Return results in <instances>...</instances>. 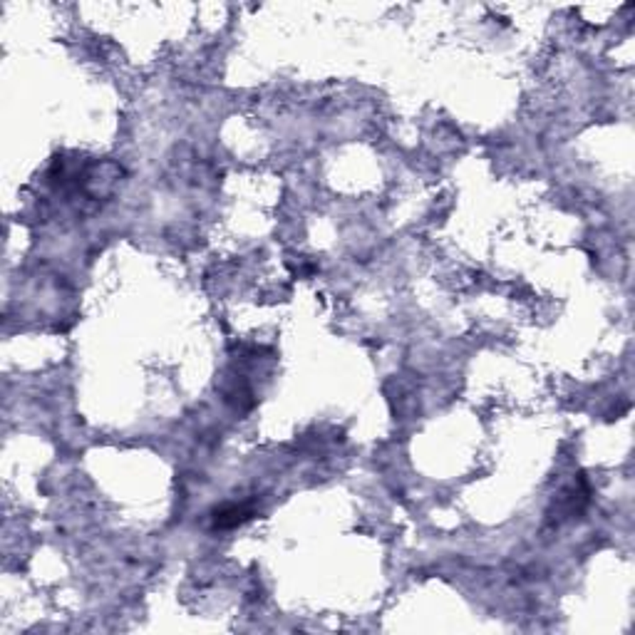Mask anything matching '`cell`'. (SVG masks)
<instances>
[{
    "label": "cell",
    "instance_id": "6da1fadb",
    "mask_svg": "<svg viewBox=\"0 0 635 635\" xmlns=\"http://www.w3.org/2000/svg\"><path fill=\"white\" fill-rule=\"evenodd\" d=\"M249 516H251V509H246V506H226V509L216 511L214 524H216L218 529L239 526V524H244Z\"/></svg>",
    "mask_w": 635,
    "mask_h": 635
}]
</instances>
